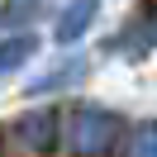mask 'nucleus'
<instances>
[{"instance_id": "4", "label": "nucleus", "mask_w": 157, "mask_h": 157, "mask_svg": "<svg viewBox=\"0 0 157 157\" xmlns=\"http://www.w3.org/2000/svg\"><path fill=\"white\" fill-rule=\"evenodd\" d=\"M95 14H100V0H76V5H67L62 19H57V29H52V38L57 43H76L81 33L95 24Z\"/></svg>"}, {"instance_id": "2", "label": "nucleus", "mask_w": 157, "mask_h": 157, "mask_svg": "<svg viewBox=\"0 0 157 157\" xmlns=\"http://www.w3.org/2000/svg\"><path fill=\"white\" fill-rule=\"evenodd\" d=\"M105 52H114V57H147V52H157V0H138L133 14L124 19V29L114 33V38H105Z\"/></svg>"}, {"instance_id": "3", "label": "nucleus", "mask_w": 157, "mask_h": 157, "mask_svg": "<svg viewBox=\"0 0 157 157\" xmlns=\"http://www.w3.org/2000/svg\"><path fill=\"white\" fill-rule=\"evenodd\" d=\"M10 138H14V147H29V152H48V147H57V114H52V109H33V114L14 119Z\"/></svg>"}, {"instance_id": "6", "label": "nucleus", "mask_w": 157, "mask_h": 157, "mask_svg": "<svg viewBox=\"0 0 157 157\" xmlns=\"http://www.w3.org/2000/svg\"><path fill=\"white\" fill-rule=\"evenodd\" d=\"M81 76H86V62H67V67L48 71L43 81H33V86H29V95H43V90H57V86H71V81H81Z\"/></svg>"}, {"instance_id": "7", "label": "nucleus", "mask_w": 157, "mask_h": 157, "mask_svg": "<svg viewBox=\"0 0 157 157\" xmlns=\"http://www.w3.org/2000/svg\"><path fill=\"white\" fill-rule=\"evenodd\" d=\"M124 147H128L133 157H157V124H143V128H133Z\"/></svg>"}, {"instance_id": "5", "label": "nucleus", "mask_w": 157, "mask_h": 157, "mask_svg": "<svg viewBox=\"0 0 157 157\" xmlns=\"http://www.w3.org/2000/svg\"><path fill=\"white\" fill-rule=\"evenodd\" d=\"M38 52V38H29V33H19V38H5L0 43V76H10V71H19L24 62Z\"/></svg>"}, {"instance_id": "1", "label": "nucleus", "mask_w": 157, "mask_h": 157, "mask_svg": "<svg viewBox=\"0 0 157 157\" xmlns=\"http://www.w3.org/2000/svg\"><path fill=\"white\" fill-rule=\"evenodd\" d=\"M119 114H109V109H95V105H81V109H71V119H67V147L71 152H86V157H95V152H114L119 147Z\"/></svg>"}, {"instance_id": "8", "label": "nucleus", "mask_w": 157, "mask_h": 157, "mask_svg": "<svg viewBox=\"0 0 157 157\" xmlns=\"http://www.w3.org/2000/svg\"><path fill=\"white\" fill-rule=\"evenodd\" d=\"M33 14H38L33 0H10V5H0V24H29Z\"/></svg>"}]
</instances>
